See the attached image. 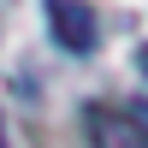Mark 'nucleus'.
Listing matches in <instances>:
<instances>
[{
    "label": "nucleus",
    "mask_w": 148,
    "mask_h": 148,
    "mask_svg": "<svg viewBox=\"0 0 148 148\" xmlns=\"http://www.w3.org/2000/svg\"><path fill=\"white\" fill-rule=\"evenodd\" d=\"M83 130L95 148H148V119H130L119 107H83Z\"/></svg>",
    "instance_id": "1"
},
{
    "label": "nucleus",
    "mask_w": 148,
    "mask_h": 148,
    "mask_svg": "<svg viewBox=\"0 0 148 148\" xmlns=\"http://www.w3.org/2000/svg\"><path fill=\"white\" fill-rule=\"evenodd\" d=\"M47 30H53V42L65 47V53H95V42H101L95 12L71 6V0H53V6H47Z\"/></svg>",
    "instance_id": "2"
},
{
    "label": "nucleus",
    "mask_w": 148,
    "mask_h": 148,
    "mask_svg": "<svg viewBox=\"0 0 148 148\" xmlns=\"http://www.w3.org/2000/svg\"><path fill=\"white\" fill-rule=\"evenodd\" d=\"M0 148H6V130H0Z\"/></svg>",
    "instance_id": "3"
}]
</instances>
